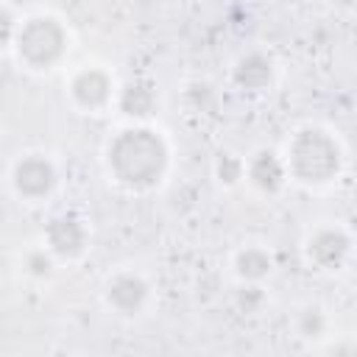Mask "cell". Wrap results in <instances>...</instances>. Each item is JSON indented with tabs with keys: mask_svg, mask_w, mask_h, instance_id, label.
<instances>
[{
	"mask_svg": "<svg viewBox=\"0 0 357 357\" xmlns=\"http://www.w3.org/2000/svg\"><path fill=\"white\" fill-rule=\"evenodd\" d=\"M167 165H170L167 139L148 126H128L117 131L106 145L109 176L131 192H145L156 187L165 178Z\"/></svg>",
	"mask_w": 357,
	"mask_h": 357,
	"instance_id": "obj_1",
	"label": "cell"
},
{
	"mask_svg": "<svg viewBox=\"0 0 357 357\" xmlns=\"http://www.w3.org/2000/svg\"><path fill=\"white\" fill-rule=\"evenodd\" d=\"M284 167H287V178L304 187H324L340 176L343 167L340 142L321 126H304L287 142Z\"/></svg>",
	"mask_w": 357,
	"mask_h": 357,
	"instance_id": "obj_2",
	"label": "cell"
},
{
	"mask_svg": "<svg viewBox=\"0 0 357 357\" xmlns=\"http://www.w3.org/2000/svg\"><path fill=\"white\" fill-rule=\"evenodd\" d=\"M20 64L28 70H53L67 53V31L50 14H33L17 25L14 45Z\"/></svg>",
	"mask_w": 357,
	"mask_h": 357,
	"instance_id": "obj_3",
	"label": "cell"
},
{
	"mask_svg": "<svg viewBox=\"0 0 357 357\" xmlns=\"http://www.w3.org/2000/svg\"><path fill=\"white\" fill-rule=\"evenodd\" d=\"M59 184L56 165L45 153H25L11 167V187L22 201H45Z\"/></svg>",
	"mask_w": 357,
	"mask_h": 357,
	"instance_id": "obj_4",
	"label": "cell"
},
{
	"mask_svg": "<svg viewBox=\"0 0 357 357\" xmlns=\"http://www.w3.org/2000/svg\"><path fill=\"white\" fill-rule=\"evenodd\" d=\"M45 248L56 259H64V262L84 257L89 248V229H86L84 218H78L73 212L50 218L45 226Z\"/></svg>",
	"mask_w": 357,
	"mask_h": 357,
	"instance_id": "obj_5",
	"label": "cell"
},
{
	"mask_svg": "<svg viewBox=\"0 0 357 357\" xmlns=\"http://www.w3.org/2000/svg\"><path fill=\"white\" fill-rule=\"evenodd\" d=\"M351 254V234L343 226H318L307 243L304 257L318 271H340Z\"/></svg>",
	"mask_w": 357,
	"mask_h": 357,
	"instance_id": "obj_6",
	"label": "cell"
},
{
	"mask_svg": "<svg viewBox=\"0 0 357 357\" xmlns=\"http://www.w3.org/2000/svg\"><path fill=\"white\" fill-rule=\"evenodd\" d=\"M114 84L112 75L100 67H84L70 78V100L81 112H100L112 103Z\"/></svg>",
	"mask_w": 357,
	"mask_h": 357,
	"instance_id": "obj_7",
	"label": "cell"
},
{
	"mask_svg": "<svg viewBox=\"0 0 357 357\" xmlns=\"http://www.w3.org/2000/svg\"><path fill=\"white\" fill-rule=\"evenodd\" d=\"M103 298L117 315H137L151 298V284L134 271H120L106 282Z\"/></svg>",
	"mask_w": 357,
	"mask_h": 357,
	"instance_id": "obj_8",
	"label": "cell"
},
{
	"mask_svg": "<svg viewBox=\"0 0 357 357\" xmlns=\"http://www.w3.org/2000/svg\"><path fill=\"white\" fill-rule=\"evenodd\" d=\"M245 178L265 195H276L284 184H287V167H284V159L271 151V148H262L257 151L248 162H245Z\"/></svg>",
	"mask_w": 357,
	"mask_h": 357,
	"instance_id": "obj_9",
	"label": "cell"
},
{
	"mask_svg": "<svg viewBox=\"0 0 357 357\" xmlns=\"http://www.w3.org/2000/svg\"><path fill=\"white\" fill-rule=\"evenodd\" d=\"M231 81L243 92H265L273 84V59L262 50L243 53L231 67Z\"/></svg>",
	"mask_w": 357,
	"mask_h": 357,
	"instance_id": "obj_10",
	"label": "cell"
},
{
	"mask_svg": "<svg viewBox=\"0 0 357 357\" xmlns=\"http://www.w3.org/2000/svg\"><path fill=\"white\" fill-rule=\"evenodd\" d=\"M156 106H159V95L153 81L148 78H134L117 92V109L131 120H148L156 112Z\"/></svg>",
	"mask_w": 357,
	"mask_h": 357,
	"instance_id": "obj_11",
	"label": "cell"
},
{
	"mask_svg": "<svg viewBox=\"0 0 357 357\" xmlns=\"http://www.w3.org/2000/svg\"><path fill=\"white\" fill-rule=\"evenodd\" d=\"M234 271L243 282H262L273 271V257L262 245H245L234 254Z\"/></svg>",
	"mask_w": 357,
	"mask_h": 357,
	"instance_id": "obj_12",
	"label": "cell"
},
{
	"mask_svg": "<svg viewBox=\"0 0 357 357\" xmlns=\"http://www.w3.org/2000/svg\"><path fill=\"white\" fill-rule=\"evenodd\" d=\"M215 178L223 187H234L245 178V162L237 153H220L215 159Z\"/></svg>",
	"mask_w": 357,
	"mask_h": 357,
	"instance_id": "obj_13",
	"label": "cell"
},
{
	"mask_svg": "<svg viewBox=\"0 0 357 357\" xmlns=\"http://www.w3.org/2000/svg\"><path fill=\"white\" fill-rule=\"evenodd\" d=\"M53 262H56V257H53L45 245H42V248H33V251L25 254V271H28L31 276H36V279L50 276V273H53Z\"/></svg>",
	"mask_w": 357,
	"mask_h": 357,
	"instance_id": "obj_14",
	"label": "cell"
},
{
	"mask_svg": "<svg viewBox=\"0 0 357 357\" xmlns=\"http://www.w3.org/2000/svg\"><path fill=\"white\" fill-rule=\"evenodd\" d=\"M234 301H237V307H240L243 312H257V310L265 304V293L257 287V282H245V284L237 290Z\"/></svg>",
	"mask_w": 357,
	"mask_h": 357,
	"instance_id": "obj_15",
	"label": "cell"
},
{
	"mask_svg": "<svg viewBox=\"0 0 357 357\" xmlns=\"http://www.w3.org/2000/svg\"><path fill=\"white\" fill-rule=\"evenodd\" d=\"M17 17L11 14V8H6L3 3H0V50H6V47H11L14 45V33H17Z\"/></svg>",
	"mask_w": 357,
	"mask_h": 357,
	"instance_id": "obj_16",
	"label": "cell"
},
{
	"mask_svg": "<svg viewBox=\"0 0 357 357\" xmlns=\"http://www.w3.org/2000/svg\"><path fill=\"white\" fill-rule=\"evenodd\" d=\"M324 332V315L318 310H304L298 318V335L304 337H318Z\"/></svg>",
	"mask_w": 357,
	"mask_h": 357,
	"instance_id": "obj_17",
	"label": "cell"
},
{
	"mask_svg": "<svg viewBox=\"0 0 357 357\" xmlns=\"http://www.w3.org/2000/svg\"><path fill=\"white\" fill-rule=\"evenodd\" d=\"M282 3H293V0H282Z\"/></svg>",
	"mask_w": 357,
	"mask_h": 357,
	"instance_id": "obj_18",
	"label": "cell"
}]
</instances>
